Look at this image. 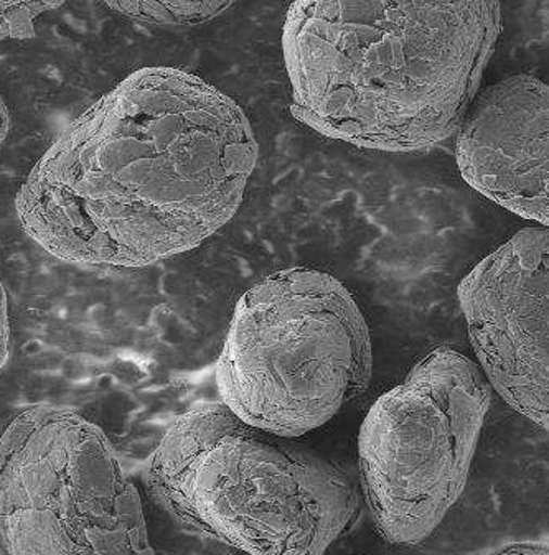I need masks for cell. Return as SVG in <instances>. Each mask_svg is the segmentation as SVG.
Instances as JSON below:
<instances>
[{
	"instance_id": "3957f363",
	"label": "cell",
	"mask_w": 549,
	"mask_h": 555,
	"mask_svg": "<svg viewBox=\"0 0 549 555\" xmlns=\"http://www.w3.org/2000/svg\"><path fill=\"white\" fill-rule=\"evenodd\" d=\"M145 483L187 528L256 555L323 554L360 518L341 466L246 424L224 402H200L168 427Z\"/></svg>"
},
{
	"instance_id": "5b68a950",
	"label": "cell",
	"mask_w": 549,
	"mask_h": 555,
	"mask_svg": "<svg viewBox=\"0 0 549 555\" xmlns=\"http://www.w3.org/2000/svg\"><path fill=\"white\" fill-rule=\"evenodd\" d=\"M491 402L481 364L441 347L378 398L358 436L360 483L378 534L395 545L433 535L468 483Z\"/></svg>"
},
{
	"instance_id": "30bf717a",
	"label": "cell",
	"mask_w": 549,
	"mask_h": 555,
	"mask_svg": "<svg viewBox=\"0 0 549 555\" xmlns=\"http://www.w3.org/2000/svg\"><path fill=\"white\" fill-rule=\"evenodd\" d=\"M65 2L66 0H0V41L31 37L37 18L55 11Z\"/></svg>"
},
{
	"instance_id": "8fae6325",
	"label": "cell",
	"mask_w": 549,
	"mask_h": 555,
	"mask_svg": "<svg viewBox=\"0 0 549 555\" xmlns=\"http://www.w3.org/2000/svg\"><path fill=\"white\" fill-rule=\"evenodd\" d=\"M11 315H9V298L4 284L0 281V371L8 363L11 354Z\"/></svg>"
},
{
	"instance_id": "277c9868",
	"label": "cell",
	"mask_w": 549,
	"mask_h": 555,
	"mask_svg": "<svg viewBox=\"0 0 549 555\" xmlns=\"http://www.w3.org/2000/svg\"><path fill=\"white\" fill-rule=\"evenodd\" d=\"M370 328L339 279L292 268L234 309L217 366L221 402L274 436H306L370 386Z\"/></svg>"
},
{
	"instance_id": "9c48e42d",
	"label": "cell",
	"mask_w": 549,
	"mask_h": 555,
	"mask_svg": "<svg viewBox=\"0 0 549 555\" xmlns=\"http://www.w3.org/2000/svg\"><path fill=\"white\" fill-rule=\"evenodd\" d=\"M131 21L152 25H196L227 12L237 0H103Z\"/></svg>"
},
{
	"instance_id": "ba28073f",
	"label": "cell",
	"mask_w": 549,
	"mask_h": 555,
	"mask_svg": "<svg viewBox=\"0 0 549 555\" xmlns=\"http://www.w3.org/2000/svg\"><path fill=\"white\" fill-rule=\"evenodd\" d=\"M456 160L475 192L549 228V85L509 76L475 96L457 132Z\"/></svg>"
},
{
	"instance_id": "52a82bcc",
	"label": "cell",
	"mask_w": 549,
	"mask_h": 555,
	"mask_svg": "<svg viewBox=\"0 0 549 555\" xmlns=\"http://www.w3.org/2000/svg\"><path fill=\"white\" fill-rule=\"evenodd\" d=\"M457 294L491 388L549 433V228L516 233Z\"/></svg>"
},
{
	"instance_id": "7a4b0ae2",
	"label": "cell",
	"mask_w": 549,
	"mask_h": 555,
	"mask_svg": "<svg viewBox=\"0 0 549 555\" xmlns=\"http://www.w3.org/2000/svg\"><path fill=\"white\" fill-rule=\"evenodd\" d=\"M503 27L500 0H295L292 114L361 149L419 152L459 132Z\"/></svg>"
},
{
	"instance_id": "6da1fadb",
	"label": "cell",
	"mask_w": 549,
	"mask_h": 555,
	"mask_svg": "<svg viewBox=\"0 0 549 555\" xmlns=\"http://www.w3.org/2000/svg\"><path fill=\"white\" fill-rule=\"evenodd\" d=\"M256 162L255 132L230 96L182 69H139L35 164L18 220L63 261L144 268L221 230Z\"/></svg>"
},
{
	"instance_id": "7c38bea8",
	"label": "cell",
	"mask_w": 549,
	"mask_h": 555,
	"mask_svg": "<svg viewBox=\"0 0 549 555\" xmlns=\"http://www.w3.org/2000/svg\"><path fill=\"white\" fill-rule=\"evenodd\" d=\"M9 131H11V114L4 98L0 96V144L5 141Z\"/></svg>"
},
{
	"instance_id": "8992f818",
	"label": "cell",
	"mask_w": 549,
	"mask_h": 555,
	"mask_svg": "<svg viewBox=\"0 0 549 555\" xmlns=\"http://www.w3.org/2000/svg\"><path fill=\"white\" fill-rule=\"evenodd\" d=\"M0 542L31 554H149L144 507L106 434L38 405L0 436Z\"/></svg>"
}]
</instances>
